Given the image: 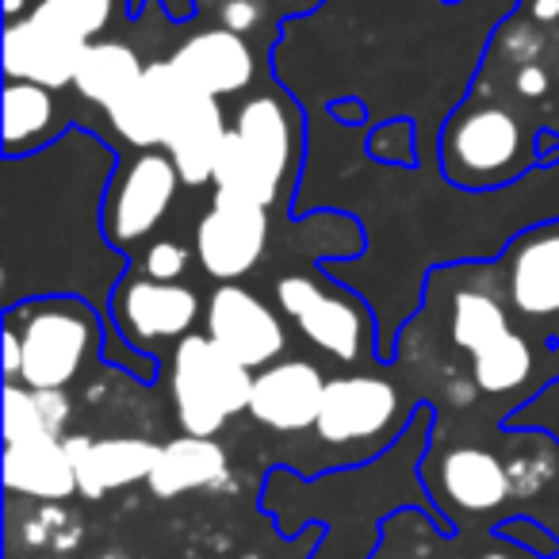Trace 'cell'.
<instances>
[{"instance_id":"1","label":"cell","mask_w":559,"mask_h":559,"mask_svg":"<svg viewBox=\"0 0 559 559\" xmlns=\"http://www.w3.org/2000/svg\"><path fill=\"white\" fill-rule=\"evenodd\" d=\"M173 411L185 433L218 437L234 414L249 411L253 368L234 360L211 334H185L173 353Z\"/></svg>"},{"instance_id":"2","label":"cell","mask_w":559,"mask_h":559,"mask_svg":"<svg viewBox=\"0 0 559 559\" xmlns=\"http://www.w3.org/2000/svg\"><path fill=\"white\" fill-rule=\"evenodd\" d=\"M444 165L464 185H495L525 157V123L502 104H467L444 127Z\"/></svg>"},{"instance_id":"3","label":"cell","mask_w":559,"mask_h":559,"mask_svg":"<svg viewBox=\"0 0 559 559\" xmlns=\"http://www.w3.org/2000/svg\"><path fill=\"white\" fill-rule=\"evenodd\" d=\"M24 342V368L20 380L27 388H66L78 380L88 349L96 342V322L85 307L78 304H50L35 307L27 322L20 326Z\"/></svg>"},{"instance_id":"4","label":"cell","mask_w":559,"mask_h":559,"mask_svg":"<svg viewBox=\"0 0 559 559\" xmlns=\"http://www.w3.org/2000/svg\"><path fill=\"white\" fill-rule=\"evenodd\" d=\"M269 246V207L234 192H215V203L195 226V253L207 276L234 284Z\"/></svg>"},{"instance_id":"5","label":"cell","mask_w":559,"mask_h":559,"mask_svg":"<svg viewBox=\"0 0 559 559\" xmlns=\"http://www.w3.org/2000/svg\"><path fill=\"white\" fill-rule=\"evenodd\" d=\"M203 322H207V334L246 368H269L288 345L276 311L261 296L238 288V284L215 288V296L207 299V319Z\"/></svg>"},{"instance_id":"6","label":"cell","mask_w":559,"mask_h":559,"mask_svg":"<svg viewBox=\"0 0 559 559\" xmlns=\"http://www.w3.org/2000/svg\"><path fill=\"white\" fill-rule=\"evenodd\" d=\"M195 96V88L173 70V62H154L146 66L139 81H134L131 93H123L116 104L108 108L111 127L123 134L131 146L139 150H157L165 146L173 123L185 111V104Z\"/></svg>"},{"instance_id":"7","label":"cell","mask_w":559,"mask_h":559,"mask_svg":"<svg viewBox=\"0 0 559 559\" xmlns=\"http://www.w3.org/2000/svg\"><path fill=\"white\" fill-rule=\"evenodd\" d=\"M276 299L292 322L319 345L322 353L337 360H357L365 345V314L342 296L322 292L314 280L288 276L280 280Z\"/></svg>"},{"instance_id":"8","label":"cell","mask_w":559,"mask_h":559,"mask_svg":"<svg viewBox=\"0 0 559 559\" xmlns=\"http://www.w3.org/2000/svg\"><path fill=\"white\" fill-rule=\"evenodd\" d=\"M399 414V391L388 380L372 376H345L330 380L322 395L319 429L322 441L330 444H353V441H376L388 433V426Z\"/></svg>"},{"instance_id":"9","label":"cell","mask_w":559,"mask_h":559,"mask_svg":"<svg viewBox=\"0 0 559 559\" xmlns=\"http://www.w3.org/2000/svg\"><path fill=\"white\" fill-rule=\"evenodd\" d=\"M177 185H180V173L169 154L146 150V154L134 157L123 177H119L116 192H111V203H108L111 238L116 241L146 238L165 218L173 195H177Z\"/></svg>"},{"instance_id":"10","label":"cell","mask_w":559,"mask_h":559,"mask_svg":"<svg viewBox=\"0 0 559 559\" xmlns=\"http://www.w3.org/2000/svg\"><path fill=\"white\" fill-rule=\"evenodd\" d=\"M88 43L58 32L55 24L39 20L35 12L9 20L4 27V73L12 81H35L47 88H66L78 78Z\"/></svg>"},{"instance_id":"11","label":"cell","mask_w":559,"mask_h":559,"mask_svg":"<svg viewBox=\"0 0 559 559\" xmlns=\"http://www.w3.org/2000/svg\"><path fill=\"white\" fill-rule=\"evenodd\" d=\"M173 70L203 96H234L253 81L257 58L249 50L246 35L234 27H207L195 32L192 39H185L173 50Z\"/></svg>"},{"instance_id":"12","label":"cell","mask_w":559,"mask_h":559,"mask_svg":"<svg viewBox=\"0 0 559 559\" xmlns=\"http://www.w3.org/2000/svg\"><path fill=\"white\" fill-rule=\"evenodd\" d=\"M326 380L307 360H280L253 376V395H249V414L261 426L296 433L319 421Z\"/></svg>"},{"instance_id":"13","label":"cell","mask_w":559,"mask_h":559,"mask_svg":"<svg viewBox=\"0 0 559 559\" xmlns=\"http://www.w3.org/2000/svg\"><path fill=\"white\" fill-rule=\"evenodd\" d=\"M116 314L119 330L134 345H154L169 342V337H185L192 322L200 319V299L192 288L165 284V280H127L119 288Z\"/></svg>"},{"instance_id":"14","label":"cell","mask_w":559,"mask_h":559,"mask_svg":"<svg viewBox=\"0 0 559 559\" xmlns=\"http://www.w3.org/2000/svg\"><path fill=\"white\" fill-rule=\"evenodd\" d=\"M66 449L78 467V490L85 498H104L116 487H131L139 479H150L154 460L162 444H150L142 437H66Z\"/></svg>"},{"instance_id":"15","label":"cell","mask_w":559,"mask_h":559,"mask_svg":"<svg viewBox=\"0 0 559 559\" xmlns=\"http://www.w3.org/2000/svg\"><path fill=\"white\" fill-rule=\"evenodd\" d=\"M226 134H230V127H226L218 100L195 93L185 104V111L177 116L169 139H165V154L173 157L185 185H207V180H215V162L223 154Z\"/></svg>"},{"instance_id":"16","label":"cell","mask_w":559,"mask_h":559,"mask_svg":"<svg viewBox=\"0 0 559 559\" xmlns=\"http://www.w3.org/2000/svg\"><path fill=\"white\" fill-rule=\"evenodd\" d=\"M4 483L27 498H47V502L70 498L78 490V467L66 449V437L4 444Z\"/></svg>"},{"instance_id":"17","label":"cell","mask_w":559,"mask_h":559,"mask_svg":"<svg viewBox=\"0 0 559 559\" xmlns=\"http://www.w3.org/2000/svg\"><path fill=\"white\" fill-rule=\"evenodd\" d=\"M234 131L276 177H288V169L296 165L299 154V127L296 111L288 108L284 96L264 93L246 100L238 108V116H234Z\"/></svg>"},{"instance_id":"18","label":"cell","mask_w":559,"mask_h":559,"mask_svg":"<svg viewBox=\"0 0 559 559\" xmlns=\"http://www.w3.org/2000/svg\"><path fill=\"white\" fill-rule=\"evenodd\" d=\"M226 449L215 437H177V441L162 444L154 460V472H150V490L157 498H177L185 490L215 487L226 479Z\"/></svg>"},{"instance_id":"19","label":"cell","mask_w":559,"mask_h":559,"mask_svg":"<svg viewBox=\"0 0 559 559\" xmlns=\"http://www.w3.org/2000/svg\"><path fill=\"white\" fill-rule=\"evenodd\" d=\"M510 299L533 319L559 314V230H540L513 249Z\"/></svg>"},{"instance_id":"20","label":"cell","mask_w":559,"mask_h":559,"mask_svg":"<svg viewBox=\"0 0 559 559\" xmlns=\"http://www.w3.org/2000/svg\"><path fill=\"white\" fill-rule=\"evenodd\" d=\"M441 487L460 510H495L510 498V472L487 449H452L441 460Z\"/></svg>"},{"instance_id":"21","label":"cell","mask_w":559,"mask_h":559,"mask_svg":"<svg viewBox=\"0 0 559 559\" xmlns=\"http://www.w3.org/2000/svg\"><path fill=\"white\" fill-rule=\"evenodd\" d=\"M142 73H146V66L134 55V47H127V43H88L85 58L78 66V78H73V88L85 100L111 108L119 96L131 93Z\"/></svg>"},{"instance_id":"22","label":"cell","mask_w":559,"mask_h":559,"mask_svg":"<svg viewBox=\"0 0 559 559\" xmlns=\"http://www.w3.org/2000/svg\"><path fill=\"white\" fill-rule=\"evenodd\" d=\"M55 88L35 85V81H12L4 85V150L20 154L32 150L35 142L47 139V131L55 127Z\"/></svg>"},{"instance_id":"23","label":"cell","mask_w":559,"mask_h":559,"mask_svg":"<svg viewBox=\"0 0 559 559\" xmlns=\"http://www.w3.org/2000/svg\"><path fill=\"white\" fill-rule=\"evenodd\" d=\"M280 185H284V177H276L230 127V134H226V142H223V154H218V162H215V192L246 195V200H257L269 207V203L276 200Z\"/></svg>"},{"instance_id":"24","label":"cell","mask_w":559,"mask_h":559,"mask_svg":"<svg viewBox=\"0 0 559 559\" xmlns=\"http://www.w3.org/2000/svg\"><path fill=\"white\" fill-rule=\"evenodd\" d=\"M472 365H475V383L483 391H495L498 395V391H513L528 380V372H533V349H528L525 337H518L510 330V334L475 349Z\"/></svg>"},{"instance_id":"25","label":"cell","mask_w":559,"mask_h":559,"mask_svg":"<svg viewBox=\"0 0 559 559\" xmlns=\"http://www.w3.org/2000/svg\"><path fill=\"white\" fill-rule=\"evenodd\" d=\"M502 334H510V319H506L502 304L495 296H487V292H460L456 304H452V337H456V345L475 353Z\"/></svg>"},{"instance_id":"26","label":"cell","mask_w":559,"mask_h":559,"mask_svg":"<svg viewBox=\"0 0 559 559\" xmlns=\"http://www.w3.org/2000/svg\"><path fill=\"white\" fill-rule=\"evenodd\" d=\"M32 12L39 20H47V24H55L58 32L73 35V39L96 43L104 35V27L111 24L116 0H39Z\"/></svg>"},{"instance_id":"27","label":"cell","mask_w":559,"mask_h":559,"mask_svg":"<svg viewBox=\"0 0 559 559\" xmlns=\"http://www.w3.org/2000/svg\"><path fill=\"white\" fill-rule=\"evenodd\" d=\"M43 437H55L39 411V399L35 388H20L9 383L4 388V444H24V441H43Z\"/></svg>"},{"instance_id":"28","label":"cell","mask_w":559,"mask_h":559,"mask_svg":"<svg viewBox=\"0 0 559 559\" xmlns=\"http://www.w3.org/2000/svg\"><path fill=\"white\" fill-rule=\"evenodd\" d=\"M146 276L150 280H165V284H177L188 269V249L177 246V241H154L146 249Z\"/></svg>"},{"instance_id":"29","label":"cell","mask_w":559,"mask_h":559,"mask_svg":"<svg viewBox=\"0 0 559 559\" xmlns=\"http://www.w3.org/2000/svg\"><path fill=\"white\" fill-rule=\"evenodd\" d=\"M257 20H261V9H257V0H226L223 27H234V32L246 35L249 27H257Z\"/></svg>"},{"instance_id":"30","label":"cell","mask_w":559,"mask_h":559,"mask_svg":"<svg viewBox=\"0 0 559 559\" xmlns=\"http://www.w3.org/2000/svg\"><path fill=\"white\" fill-rule=\"evenodd\" d=\"M20 368H24V342H20V330H4V372L9 380H20Z\"/></svg>"},{"instance_id":"31","label":"cell","mask_w":559,"mask_h":559,"mask_svg":"<svg viewBox=\"0 0 559 559\" xmlns=\"http://www.w3.org/2000/svg\"><path fill=\"white\" fill-rule=\"evenodd\" d=\"M32 4H39V0H4V12H9V20H20V16H27Z\"/></svg>"},{"instance_id":"32","label":"cell","mask_w":559,"mask_h":559,"mask_svg":"<svg viewBox=\"0 0 559 559\" xmlns=\"http://www.w3.org/2000/svg\"><path fill=\"white\" fill-rule=\"evenodd\" d=\"M276 4H284V9H314L319 0H276Z\"/></svg>"},{"instance_id":"33","label":"cell","mask_w":559,"mask_h":559,"mask_svg":"<svg viewBox=\"0 0 559 559\" xmlns=\"http://www.w3.org/2000/svg\"><path fill=\"white\" fill-rule=\"evenodd\" d=\"M100 559H127V556H116V551H108V556H100Z\"/></svg>"},{"instance_id":"34","label":"cell","mask_w":559,"mask_h":559,"mask_svg":"<svg viewBox=\"0 0 559 559\" xmlns=\"http://www.w3.org/2000/svg\"><path fill=\"white\" fill-rule=\"evenodd\" d=\"M483 559H513V556H483Z\"/></svg>"}]
</instances>
